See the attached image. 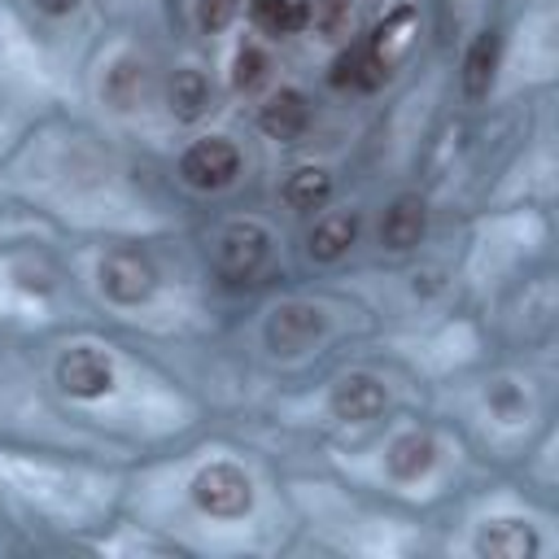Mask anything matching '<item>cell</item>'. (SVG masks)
Masks as SVG:
<instances>
[{"label": "cell", "mask_w": 559, "mask_h": 559, "mask_svg": "<svg viewBox=\"0 0 559 559\" xmlns=\"http://www.w3.org/2000/svg\"><path fill=\"white\" fill-rule=\"evenodd\" d=\"M192 502L205 515L218 520H240L253 507V480L236 467V463H205L192 476Z\"/></svg>", "instance_id": "cell-1"}, {"label": "cell", "mask_w": 559, "mask_h": 559, "mask_svg": "<svg viewBox=\"0 0 559 559\" xmlns=\"http://www.w3.org/2000/svg\"><path fill=\"white\" fill-rule=\"evenodd\" d=\"M332 415L345 419V424H367L384 411V384L376 376H362V371H349L336 380L332 397H328Z\"/></svg>", "instance_id": "cell-7"}, {"label": "cell", "mask_w": 559, "mask_h": 559, "mask_svg": "<svg viewBox=\"0 0 559 559\" xmlns=\"http://www.w3.org/2000/svg\"><path fill=\"white\" fill-rule=\"evenodd\" d=\"M354 236H358V214H354V210H328V214L310 227L306 249H310L314 262H336V258L349 253Z\"/></svg>", "instance_id": "cell-11"}, {"label": "cell", "mask_w": 559, "mask_h": 559, "mask_svg": "<svg viewBox=\"0 0 559 559\" xmlns=\"http://www.w3.org/2000/svg\"><path fill=\"white\" fill-rule=\"evenodd\" d=\"M411 31H415V9H393V13L376 26V35L367 39L371 57H380V61L393 70V61L411 48Z\"/></svg>", "instance_id": "cell-17"}, {"label": "cell", "mask_w": 559, "mask_h": 559, "mask_svg": "<svg viewBox=\"0 0 559 559\" xmlns=\"http://www.w3.org/2000/svg\"><path fill=\"white\" fill-rule=\"evenodd\" d=\"M210 79L201 74V70H179L175 79H170V114L179 118V122H197L205 109H210Z\"/></svg>", "instance_id": "cell-16"}, {"label": "cell", "mask_w": 559, "mask_h": 559, "mask_svg": "<svg viewBox=\"0 0 559 559\" xmlns=\"http://www.w3.org/2000/svg\"><path fill=\"white\" fill-rule=\"evenodd\" d=\"M323 328H328V319H323L319 306H310V301H284L266 319V345H271V354L293 358V354L310 349L323 336Z\"/></svg>", "instance_id": "cell-4"}, {"label": "cell", "mask_w": 559, "mask_h": 559, "mask_svg": "<svg viewBox=\"0 0 559 559\" xmlns=\"http://www.w3.org/2000/svg\"><path fill=\"white\" fill-rule=\"evenodd\" d=\"M349 13H354V0H314L310 22L323 39H341L349 31Z\"/></svg>", "instance_id": "cell-19"}, {"label": "cell", "mask_w": 559, "mask_h": 559, "mask_svg": "<svg viewBox=\"0 0 559 559\" xmlns=\"http://www.w3.org/2000/svg\"><path fill=\"white\" fill-rule=\"evenodd\" d=\"M57 384L74 397H105L114 389V362L92 345H74L57 362Z\"/></svg>", "instance_id": "cell-6"}, {"label": "cell", "mask_w": 559, "mask_h": 559, "mask_svg": "<svg viewBox=\"0 0 559 559\" xmlns=\"http://www.w3.org/2000/svg\"><path fill=\"white\" fill-rule=\"evenodd\" d=\"M148 92H153V74H148V66L140 57H118L109 66V74H105V100L114 109H135V105L148 100Z\"/></svg>", "instance_id": "cell-12"}, {"label": "cell", "mask_w": 559, "mask_h": 559, "mask_svg": "<svg viewBox=\"0 0 559 559\" xmlns=\"http://www.w3.org/2000/svg\"><path fill=\"white\" fill-rule=\"evenodd\" d=\"M332 197V175L323 166H301L284 179V205L297 210V214H310V210H323Z\"/></svg>", "instance_id": "cell-15"}, {"label": "cell", "mask_w": 559, "mask_h": 559, "mask_svg": "<svg viewBox=\"0 0 559 559\" xmlns=\"http://www.w3.org/2000/svg\"><path fill=\"white\" fill-rule=\"evenodd\" d=\"M537 546L542 542H537L533 524H524V520H493L476 533V555H485V559H533Z\"/></svg>", "instance_id": "cell-9"}, {"label": "cell", "mask_w": 559, "mask_h": 559, "mask_svg": "<svg viewBox=\"0 0 559 559\" xmlns=\"http://www.w3.org/2000/svg\"><path fill=\"white\" fill-rule=\"evenodd\" d=\"M253 22L271 35H297L310 26V4L306 0H253Z\"/></svg>", "instance_id": "cell-18"}, {"label": "cell", "mask_w": 559, "mask_h": 559, "mask_svg": "<svg viewBox=\"0 0 559 559\" xmlns=\"http://www.w3.org/2000/svg\"><path fill=\"white\" fill-rule=\"evenodd\" d=\"M266 249H271L266 227H258V223H231V227H223V236H218L214 266H218L223 280L245 284V280H253L258 266L266 262Z\"/></svg>", "instance_id": "cell-3"}, {"label": "cell", "mask_w": 559, "mask_h": 559, "mask_svg": "<svg viewBox=\"0 0 559 559\" xmlns=\"http://www.w3.org/2000/svg\"><path fill=\"white\" fill-rule=\"evenodd\" d=\"M236 13H240V0H197V26H201L205 35L227 31Z\"/></svg>", "instance_id": "cell-21"}, {"label": "cell", "mask_w": 559, "mask_h": 559, "mask_svg": "<svg viewBox=\"0 0 559 559\" xmlns=\"http://www.w3.org/2000/svg\"><path fill=\"white\" fill-rule=\"evenodd\" d=\"M262 79H266V52L258 44H245L236 52V61H231V87L236 92H253Z\"/></svg>", "instance_id": "cell-20"}, {"label": "cell", "mask_w": 559, "mask_h": 559, "mask_svg": "<svg viewBox=\"0 0 559 559\" xmlns=\"http://www.w3.org/2000/svg\"><path fill=\"white\" fill-rule=\"evenodd\" d=\"M498 52H502V44H498L493 31H485V35L472 39V48H467V57H463V96H467L472 105L489 96L493 74H498Z\"/></svg>", "instance_id": "cell-13"}, {"label": "cell", "mask_w": 559, "mask_h": 559, "mask_svg": "<svg viewBox=\"0 0 559 559\" xmlns=\"http://www.w3.org/2000/svg\"><path fill=\"white\" fill-rule=\"evenodd\" d=\"M100 288L118 306H140L157 288V271L140 249H109L100 262Z\"/></svg>", "instance_id": "cell-2"}, {"label": "cell", "mask_w": 559, "mask_h": 559, "mask_svg": "<svg viewBox=\"0 0 559 559\" xmlns=\"http://www.w3.org/2000/svg\"><path fill=\"white\" fill-rule=\"evenodd\" d=\"M306 122H310V105H306V96H301L297 87L271 92V96L262 100V109H258V127H262L271 140H297V135L306 131Z\"/></svg>", "instance_id": "cell-8"}, {"label": "cell", "mask_w": 559, "mask_h": 559, "mask_svg": "<svg viewBox=\"0 0 559 559\" xmlns=\"http://www.w3.org/2000/svg\"><path fill=\"white\" fill-rule=\"evenodd\" d=\"M179 175H183L192 188H201V192L227 188V183L240 175V148H236L231 140H223V135H205V140H197V144L183 153Z\"/></svg>", "instance_id": "cell-5"}, {"label": "cell", "mask_w": 559, "mask_h": 559, "mask_svg": "<svg viewBox=\"0 0 559 559\" xmlns=\"http://www.w3.org/2000/svg\"><path fill=\"white\" fill-rule=\"evenodd\" d=\"M384 463H389V472H393L397 480H419V476L437 463V441H432L428 432H402V437L389 445Z\"/></svg>", "instance_id": "cell-14"}, {"label": "cell", "mask_w": 559, "mask_h": 559, "mask_svg": "<svg viewBox=\"0 0 559 559\" xmlns=\"http://www.w3.org/2000/svg\"><path fill=\"white\" fill-rule=\"evenodd\" d=\"M424 223H428V210H424V201L415 197V192H402L389 210H384V218H380V245L384 249H411V245H419V236H424Z\"/></svg>", "instance_id": "cell-10"}, {"label": "cell", "mask_w": 559, "mask_h": 559, "mask_svg": "<svg viewBox=\"0 0 559 559\" xmlns=\"http://www.w3.org/2000/svg\"><path fill=\"white\" fill-rule=\"evenodd\" d=\"M79 0H35V9H44V13H52V17H61V13H70Z\"/></svg>", "instance_id": "cell-22"}]
</instances>
